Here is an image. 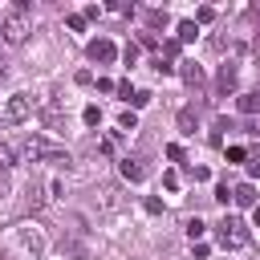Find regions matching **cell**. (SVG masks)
Here are the masks:
<instances>
[{
  "instance_id": "obj_24",
  "label": "cell",
  "mask_w": 260,
  "mask_h": 260,
  "mask_svg": "<svg viewBox=\"0 0 260 260\" xmlns=\"http://www.w3.org/2000/svg\"><path fill=\"white\" fill-rule=\"evenodd\" d=\"M211 20H215V8H207V4H203V8L195 12V24H211Z\"/></svg>"
},
{
  "instance_id": "obj_14",
  "label": "cell",
  "mask_w": 260,
  "mask_h": 260,
  "mask_svg": "<svg viewBox=\"0 0 260 260\" xmlns=\"http://www.w3.org/2000/svg\"><path fill=\"white\" fill-rule=\"evenodd\" d=\"M65 28H69V32H85V16H81V12H69V16H65Z\"/></svg>"
},
{
  "instance_id": "obj_10",
  "label": "cell",
  "mask_w": 260,
  "mask_h": 260,
  "mask_svg": "<svg viewBox=\"0 0 260 260\" xmlns=\"http://www.w3.org/2000/svg\"><path fill=\"white\" fill-rule=\"evenodd\" d=\"M236 110L240 114H260V93H240L236 98Z\"/></svg>"
},
{
  "instance_id": "obj_16",
  "label": "cell",
  "mask_w": 260,
  "mask_h": 260,
  "mask_svg": "<svg viewBox=\"0 0 260 260\" xmlns=\"http://www.w3.org/2000/svg\"><path fill=\"white\" fill-rule=\"evenodd\" d=\"M12 162H16V150H12V146H0V175H4Z\"/></svg>"
},
{
  "instance_id": "obj_5",
  "label": "cell",
  "mask_w": 260,
  "mask_h": 260,
  "mask_svg": "<svg viewBox=\"0 0 260 260\" xmlns=\"http://www.w3.org/2000/svg\"><path fill=\"white\" fill-rule=\"evenodd\" d=\"M85 57H89L93 65H114V61H118V45H114L110 37H93V41L85 45Z\"/></svg>"
},
{
  "instance_id": "obj_33",
  "label": "cell",
  "mask_w": 260,
  "mask_h": 260,
  "mask_svg": "<svg viewBox=\"0 0 260 260\" xmlns=\"http://www.w3.org/2000/svg\"><path fill=\"white\" fill-rule=\"evenodd\" d=\"M0 81H8V57H0Z\"/></svg>"
},
{
  "instance_id": "obj_11",
  "label": "cell",
  "mask_w": 260,
  "mask_h": 260,
  "mask_svg": "<svg viewBox=\"0 0 260 260\" xmlns=\"http://www.w3.org/2000/svg\"><path fill=\"white\" fill-rule=\"evenodd\" d=\"M130 130H138V114L134 110H122L118 114V134H130Z\"/></svg>"
},
{
  "instance_id": "obj_36",
  "label": "cell",
  "mask_w": 260,
  "mask_h": 260,
  "mask_svg": "<svg viewBox=\"0 0 260 260\" xmlns=\"http://www.w3.org/2000/svg\"><path fill=\"white\" fill-rule=\"evenodd\" d=\"M252 49H256V57H260V32H256V41H252Z\"/></svg>"
},
{
  "instance_id": "obj_8",
  "label": "cell",
  "mask_w": 260,
  "mask_h": 260,
  "mask_svg": "<svg viewBox=\"0 0 260 260\" xmlns=\"http://www.w3.org/2000/svg\"><path fill=\"white\" fill-rule=\"evenodd\" d=\"M232 203L252 211V207H256V187H252V183H240V187H232Z\"/></svg>"
},
{
  "instance_id": "obj_13",
  "label": "cell",
  "mask_w": 260,
  "mask_h": 260,
  "mask_svg": "<svg viewBox=\"0 0 260 260\" xmlns=\"http://www.w3.org/2000/svg\"><path fill=\"white\" fill-rule=\"evenodd\" d=\"M215 85H219L223 93H228V89H236V69H232V65H223V69H219V81H215Z\"/></svg>"
},
{
  "instance_id": "obj_32",
  "label": "cell",
  "mask_w": 260,
  "mask_h": 260,
  "mask_svg": "<svg viewBox=\"0 0 260 260\" xmlns=\"http://www.w3.org/2000/svg\"><path fill=\"white\" fill-rule=\"evenodd\" d=\"M77 85H93V73L89 69H77Z\"/></svg>"
},
{
  "instance_id": "obj_3",
  "label": "cell",
  "mask_w": 260,
  "mask_h": 260,
  "mask_svg": "<svg viewBox=\"0 0 260 260\" xmlns=\"http://www.w3.org/2000/svg\"><path fill=\"white\" fill-rule=\"evenodd\" d=\"M12 150H16V158H20V162H49V158L57 154V146H53V142H45V138H37V134H28V138H24L20 146H12Z\"/></svg>"
},
{
  "instance_id": "obj_29",
  "label": "cell",
  "mask_w": 260,
  "mask_h": 260,
  "mask_svg": "<svg viewBox=\"0 0 260 260\" xmlns=\"http://www.w3.org/2000/svg\"><path fill=\"white\" fill-rule=\"evenodd\" d=\"M244 162H248V175H260V154H252V150H248V158H244Z\"/></svg>"
},
{
  "instance_id": "obj_1",
  "label": "cell",
  "mask_w": 260,
  "mask_h": 260,
  "mask_svg": "<svg viewBox=\"0 0 260 260\" xmlns=\"http://www.w3.org/2000/svg\"><path fill=\"white\" fill-rule=\"evenodd\" d=\"M32 32V20H28V0H12V8L0 12V37L4 45H24Z\"/></svg>"
},
{
  "instance_id": "obj_19",
  "label": "cell",
  "mask_w": 260,
  "mask_h": 260,
  "mask_svg": "<svg viewBox=\"0 0 260 260\" xmlns=\"http://www.w3.org/2000/svg\"><path fill=\"white\" fill-rule=\"evenodd\" d=\"M130 106H134V110H142V106H150V89H134V98H130Z\"/></svg>"
},
{
  "instance_id": "obj_18",
  "label": "cell",
  "mask_w": 260,
  "mask_h": 260,
  "mask_svg": "<svg viewBox=\"0 0 260 260\" xmlns=\"http://www.w3.org/2000/svg\"><path fill=\"white\" fill-rule=\"evenodd\" d=\"M183 81H187V85H199V81H203L199 65H187V69H183Z\"/></svg>"
},
{
  "instance_id": "obj_31",
  "label": "cell",
  "mask_w": 260,
  "mask_h": 260,
  "mask_svg": "<svg viewBox=\"0 0 260 260\" xmlns=\"http://www.w3.org/2000/svg\"><path fill=\"white\" fill-rule=\"evenodd\" d=\"M118 93H122V102H130V98H134V85H130V81H118Z\"/></svg>"
},
{
  "instance_id": "obj_12",
  "label": "cell",
  "mask_w": 260,
  "mask_h": 260,
  "mask_svg": "<svg viewBox=\"0 0 260 260\" xmlns=\"http://www.w3.org/2000/svg\"><path fill=\"white\" fill-rule=\"evenodd\" d=\"M203 236H207V223H203L199 215H195V219H187V240H191V244H199Z\"/></svg>"
},
{
  "instance_id": "obj_20",
  "label": "cell",
  "mask_w": 260,
  "mask_h": 260,
  "mask_svg": "<svg viewBox=\"0 0 260 260\" xmlns=\"http://www.w3.org/2000/svg\"><path fill=\"white\" fill-rule=\"evenodd\" d=\"M187 175H191L195 183H207V179H211V171H207V167H195V162L187 167Z\"/></svg>"
},
{
  "instance_id": "obj_34",
  "label": "cell",
  "mask_w": 260,
  "mask_h": 260,
  "mask_svg": "<svg viewBox=\"0 0 260 260\" xmlns=\"http://www.w3.org/2000/svg\"><path fill=\"white\" fill-rule=\"evenodd\" d=\"M252 223H256V228H260V203H256V207H252Z\"/></svg>"
},
{
  "instance_id": "obj_9",
  "label": "cell",
  "mask_w": 260,
  "mask_h": 260,
  "mask_svg": "<svg viewBox=\"0 0 260 260\" xmlns=\"http://www.w3.org/2000/svg\"><path fill=\"white\" fill-rule=\"evenodd\" d=\"M195 37H199V24H195V20H179V24H175V41H179V45H191Z\"/></svg>"
},
{
  "instance_id": "obj_21",
  "label": "cell",
  "mask_w": 260,
  "mask_h": 260,
  "mask_svg": "<svg viewBox=\"0 0 260 260\" xmlns=\"http://www.w3.org/2000/svg\"><path fill=\"white\" fill-rule=\"evenodd\" d=\"M215 203H223V207L232 203V187L228 183H215Z\"/></svg>"
},
{
  "instance_id": "obj_23",
  "label": "cell",
  "mask_w": 260,
  "mask_h": 260,
  "mask_svg": "<svg viewBox=\"0 0 260 260\" xmlns=\"http://www.w3.org/2000/svg\"><path fill=\"white\" fill-rule=\"evenodd\" d=\"M102 12H106V4H85V8H81V16H85V20H98Z\"/></svg>"
},
{
  "instance_id": "obj_25",
  "label": "cell",
  "mask_w": 260,
  "mask_h": 260,
  "mask_svg": "<svg viewBox=\"0 0 260 260\" xmlns=\"http://www.w3.org/2000/svg\"><path fill=\"white\" fill-rule=\"evenodd\" d=\"M248 158V146H228V162H244Z\"/></svg>"
},
{
  "instance_id": "obj_22",
  "label": "cell",
  "mask_w": 260,
  "mask_h": 260,
  "mask_svg": "<svg viewBox=\"0 0 260 260\" xmlns=\"http://www.w3.org/2000/svg\"><path fill=\"white\" fill-rule=\"evenodd\" d=\"M142 211H146V215H162V199H158V195H150V199L142 203Z\"/></svg>"
},
{
  "instance_id": "obj_28",
  "label": "cell",
  "mask_w": 260,
  "mask_h": 260,
  "mask_svg": "<svg viewBox=\"0 0 260 260\" xmlns=\"http://www.w3.org/2000/svg\"><path fill=\"white\" fill-rule=\"evenodd\" d=\"M162 187H167V191H179V175L167 171V175H162Z\"/></svg>"
},
{
  "instance_id": "obj_35",
  "label": "cell",
  "mask_w": 260,
  "mask_h": 260,
  "mask_svg": "<svg viewBox=\"0 0 260 260\" xmlns=\"http://www.w3.org/2000/svg\"><path fill=\"white\" fill-rule=\"evenodd\" d=\"M4 191H8V179H4V175H0V195H4Z\"/></svg>"
},
{
  "instance_id": "obj_37",
  "label": "cell",
  "mask_w": 260,
  "mask_h": 260,
  "mask_svg": "<svg viewBox=\"0 0 260 260\" xmlns=\"http://www.w3.org/2000/svg\"><path fill=\"white\" fill-rule=\"evenodd\" d=\"M0 130H4V118H0Z\"/></svg>"
},
{
  "instance_id": "obj_4",
  "label": "cell",
  "mask_w": 260,
  "mask_h": 260,
  "mask_svg": "<svg viewBox=\"0 0 260 260\" xmlns=\"http://www.w3.org/2000/svg\"><path fill=\"white\" fill-rule=\"evenodd\" d=\"M32 110H37V98L32 93H12L4 102V122H28Z\"/></svg>"
},
{
  "instance_id": "obj_2",
  "label": "cell",
  "mask_w": 260,
  "mask_h": 260,
  "mask_svg": "<svg viewBox=\"0 0 260 260\" xmlns=\"http://www.w3.org/2000/svg\"><path fill=\"white\" fill-rule=\"evenodd\" d=\"M215 236H219V244H223V248H248V240H252L240 215H223V219L215 223Z\"/></svg>"
},
{
  "instance_id": "obj_17",
  "label": "cell",
  "mask_w": 260,
  "mask_h": 260,
  "mask_svg": "<svg viewBox=\"0 0 260 260\" xmlns=\"http://www.w3.org/2000/svg\"><path fill=\"white\" fill-rule=\"evenodd\" d=\"M138 53H142V49H138V45L130 41V45L122 49V61H126V65H138Z\"/></svg>"
},
{
  "instance_id": "obj_15",
  "label": "cell",
  "mask_w": 260,
  "mask_h": 260,
  "mask_svg": "<svg viewBox=\"0 0 260 260\" xmlns=\"http://www.w3.org/2000/svg\"><path fill=\"white\" fill-rule=\"evenodd\" d=\"M81 122H85V126H98V122H102V110H98V106H85V110H81Z\"/></svg>"
},
{
  "instance_id": "obj_30",
  "label": "cell",
  "mask_w": 260,
  "mask_h": 260,
  "mask_svg": "<svg viewBox=\"0 0 260 260\" xmlns=\"http://www.w3.org/2000/svg\"><path fill=\"white\" fill-rule=\"evenodd\" d=\"M98 89H102V93H114V89H118V81H110V77H98Z\"/></svg>"
},
{
  "instance_id": "obj_26",
  "label": "cell",
  "mask_w": 260,
  "mask_h": 260,
  "mask_svg": "<svg viewBox=\"0 0 260 260\" xmlns=\"http://www.w3.org/2000/svg\"><path fill=\"white\" fill-rule=\"evenodd\" d=\"M179 126H183V134H195V130H191V126H195V118H191V110H183V114H179Z\"/></svg>"
},
{
  "instance_id": "obj_7",
  "label": "cell",
  "mask_w": 260,
  "mask_h": 260,
  "mask_svg": "<svg viewBox=\"0 0 260 260\" xmlns=\"http://www.w3.org/2000/svg\"><path fill=\"white\" fill-rule=\"evenodd\" d=\"M118 175H122L126 183H142V179H146V167H142V158H122V162H118Z\"/></svg>"
},
{
  "instance_id": "obj_27",
  "label": "cell",
  "mask_w": 260,
  "mask_h": 260,
  "mask_svg": "<svg viewBox=\"0 0 260 260\" xmlns=\"http://www.w3.org/2000/svg\"><path fill=\"white\" fill-rule=\"evenodd\" d=\"M167 158H171V162H183V146L171 142V146H167Z\"/></svg>"
},
{
  "instance_id": "obj_6",
  "label": "cell",
  "mask_w": 260,
  "mask_h": 260,
  "mask_svg": "<svg viewBox=\"0 0 260 260\" xmlns=\"http://www.w3.org/2000/svg\"><path fill=\"white\" fill-rule=\"evenodd\" d=\"M16 236H20L24 252H32V256L45 248V232H41V223H32V219H20V223H16Z\"/></svg>"
}]
</instances>
